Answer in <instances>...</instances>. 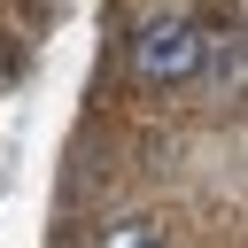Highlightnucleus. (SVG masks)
Wrapping results in <instances>:
<instances>
[{
    "instance_id": "obj_2",
    "label": "nucleus",
    "mask_w": 248,
    "mask_h": 248,
    "mask_svg": "<svg viewBox=\"0 0 248 248\" xmlns=\"http://www.w3.org/2000/svg\"><path fill=\"white\" fill-rule=\"evenodd\" d=\"M202 85H209V93L248 85V31H209V46H202Z\"/></svg>"
},
{
    "instance_id": "obj_4",
    "label": "nucleus",
    "mask_w": 248,
    "mask_h": 248,
    "mask_svg": "<svg viewBox=\"0 0 248 248\" xmlns=\"http://www.w3.org/2000/svg\"><path fill=\"white\" fill-rule=\"evenodd\" d=\"M240 23H248V0H240Z\"/></svg>"
},
{
    "instance_id": "obj_1",
    "label": "nucleus",
    "mask_w": 248,
    "mask_h": 248,
    "mask_svg": "<svg viewBox=\"0 0 248 248\" xmlns=\"http://www.w3.org/2000/svg\"><path fill=\"white\" fill-rule=\"evenodd\" d=\"M202 46H209V31L194 16H147L132 39V70L147 85H186V78H202Z\"/></svg>"
},
{
    "instance_id": "obj_3",
    "label": "nucleus",
    "mask_w": 248,
    "mask_h": 248,
    "mask_svg": "<svg viewBox=\"0 0 248 248\" xmlns=\"http://www.w3.org/2000/svg\"><path fill=\"white\" fill-rule=\"evenodd\" d=\"M101 248H163V225L155 217H124V225L101 232Z\"/></svg>"
}]
</instances>
